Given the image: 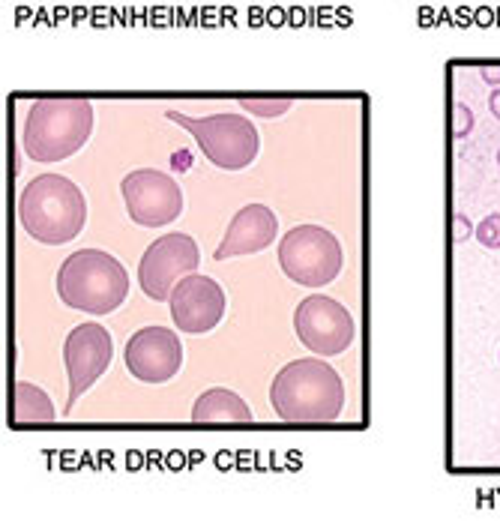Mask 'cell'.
Returning a JSON list of instances; mask_svg holds the SVG:
<instances>
[{"label":"cell","mask_w":500,"mask_h":521,"mask_svg":"<svg viewBox=\"0 0 500 521\" xmlns=\"http://www.w3.org/2000/svg\"><path fill=\"white\" fill-rule=\"evenodd\" d=\"M270 402L279 420L300 426L336 423L345 408V384L318 354L288 363L270 387Z\"/></svg>","instance_id":"1"},{"label":"cell","mask_w":500,"mask_h":521,"mask_svg":"<svg viewBox=\"0 0 500 521\" xmlns=\"http://www.w3.org/2000/svg\"><path fill=\"white\" fill-rule=\"evenodd\" d=\"M18 222L33 240L63 246L84 231V192L63 174H39L18 195Z\"/></svg>","instance_id":"2"},{"label":"cell","mask_w":500,"mask_h":521,"mask_svg":"<svg viewBox=\"0 0 500 521\" xmlns=\"http://www.w3.org/2000/svg\"><path fill=\"white\" fill-rule=\"evenodd\" d=\"M93 132L87 99H39L24 117L21 150L33 162H60L84 147Z\"/></svg>","instance_id":"3"},{"label":"cell","mask_w":500,"mask_h":521,"mask_svg":"<svg viewBox=\"0 0 500 521\" xmlns=\"http://www.w3.org/2000/svg\"><path fill=\"white\" fill-rule=\"evenodd\" d=\"M57 294L84 315H111L129 294L126 267L102 249H78L57 270Z\"/></svg>","instance_id":"4"},{"label":"cell","mask_w":500,"mask_h":521,"mask_svg":"<svg viewBox=\"0 0 500 521\" xmlns=\"http://www.w3.org/2000/svg\"><path fill=\"white\" fill-rule=\"evenodd\" d=\"M165 117L183 126L198 141L201 153L222 171H243L258 156V129L237 111H222L210 117H189L183 111H168Z\"/></svg>","instance_id":"5"},{"label":"cell","mask_w":500,"mask_h":521,"mask_svg":"<svg viewBox=\"0 0 500 521\" xmlns=\"http://www.w3.org/2000/svg\"><path fill=\"white\" fill-rule=\"evenodd\" d=\"M282 273L303 288H324L336 282L345 267V252L336 234L321 225H297L279 243Z\"/></svg>","instance_id":"6"},{"label":"cell","mask_w":500,"mask_h":521,"mask_svg":"<svg viewBox=\"0 0 500 521\" xmlns=\"http://www.w3.org/2000/svg\"><path fill=\"white\" fill-rule=\"evenodd\" d=\"M120 195L126 213L141 228H162L183 213V189L171 174L156 168H138L123 177Z\"/></svg>","instance_id":"7"},{"label":"cell","mask_w":500,"mask_h":521,"mask_svg":"<svg viewBox=\"0 0 500 521\" xmlns=\"http://www.w3.org/2000/svg\"><path fill=\"white\" fill-rule=\"evenodd\" d=\"M201 264V252H198V243L189 237V234H165L159 237L156 243L147 246V252L141 255V264H138V282H141V291L162 303L171 297L174 285L195 273Z\"/></svg>","instance_id":"8"},{"label":"cell","mask_w":500,"mask_h":521,"mask_svg":"<svg viewBox=\"0 0 500 521\" xmlns=\"http://www.w3.org/2000/svg\"><path fill=\"white\" fill-rule=\"evenodd\" d=\"M294 330L297 339L318 357H336L348 351L357 333L351 312L339 300L324 294H312L297 306Z\"/></svg>","instance_id":"9"},{"label":"cell","mask_w":500,"mask_h":521,"mask_svg":"<svg viewBox=\"0 0 500 521\" xmlns=\"http://www.w3.org/2000/svg\"><path fill=\"white\" fill-rule=\"evenodd\" d=\"M111 357H114V342L102 324L87 321L66 336V345H63V363L69 375L66 411H72V405L105 375V369L111 366Z\"/></svg>","instance_id":"10"},{"label":"cell","mask_w":500,"mask_h":521,"mask_svg":"<svg viewBox=\"0 0 500 521\" xmlns=\"http://www.w3.org/2000/svg\"><path fill=\"white\" fill-rule=\"evenodd\" d=\"M168 309L180 333H189V336L210 333L225 315V291L219 288L216 279L189 273L174 285L168 297Z\"/></svg>","instance_id":"11"},{"label":"cell","mask_w":500,"mask_h":521,"mask_svg":"<svg viewBox=\"0 0 500 521\" xmlns=\"http://www.w3.org/2000/svg\"><path fill=\"white\" fill-rule=\"evenodd\" d=\"M123 363L132 378L144 384H165L183 366V345L168 327H144L126 342Z\"/></svg>","instance_id":"12"},{"label":"cell","mask_w":500,"mask_h":521,"mask_svg":"<svg viewBox=\"0 0 500 521\" xmlns=\"http://www.w3.org/2000/svg\"><path fill=\"white\" fill-rule=\"evenodd\" d=\"M279 234V219L270 207L264 204H249L243 210H237V216L231 219L219 249L213 252L216 261H228L237 255H255L264 252Z\"/></svg>","instance_id":"13"},{"label":"cell","mask_w":500,"mask_h":521,"mask_svg":"<svg viewBox=\"0 0 500 521\" xmlns=\"http://www.w3.org/2000/svg\"><path fill=\"white\" fill-rule=\"evenodd\" d=\"M192 423H252V411L237 393L213 387L192 405Z\"/></svg>","instance_id":"14"},{"label":"cell","mask_w":500,"mask_h":521,"mask_svg":"<svg viewBox=\"0 0 500 521\" xmlns=\"http://www.w3.org/2000/svg\"><path fill=\"white\" fill-rule=\"evenodd\" d=\"M54 405L45 396V390H39L36 384L18 381L15 393H12V423L15 426H36V423H54Z\"/></svg>","instance_id":"15"},{"label":"cell","mask_w":500,"mask_h":521,"mask_svg":"<svg viewBox=\"0 0 500 521\" xmlns=\"http://www.w3.org/2000/svg\"><path fill=\"white\" fill-rule=\"evenodd\" d=\"M246 111H252V114H261V117H276V114H282V111H288V99H276V102H270V105H264V102H258V99H243L240 102Z\"/></svg>","instance_id":"16"},{"label":"cell","mask_w":500,"mask_h":521,"mask_svg":"<svg viewBox=\"0 0 500 521\" xmlns=\"http://www.w3.org/2000/svg\"><path fill=\"white\" fill-rule=\"evenodd\" d=\"M480 237H483V243H486V246L498 249V246H500V216H492V219H486V225L480 228Z\"/></svg>","instance_id":"17"}]
</instances>
